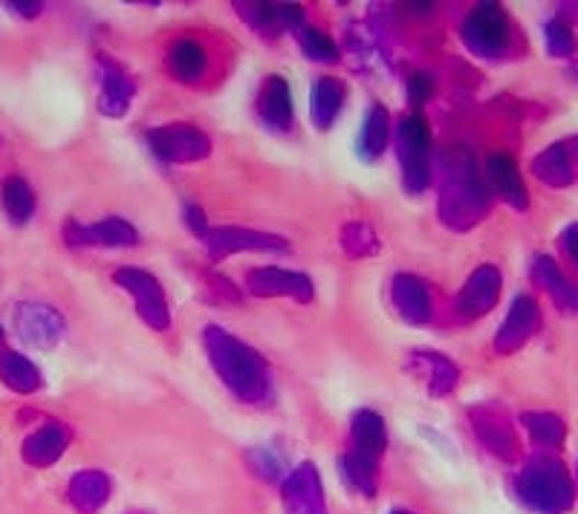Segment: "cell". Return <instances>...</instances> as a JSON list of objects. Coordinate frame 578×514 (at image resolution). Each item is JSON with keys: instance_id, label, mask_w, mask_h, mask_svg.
<instances>
[{"instance_id": "obj_1", "label": "cell", "mask_w": 578, "mask_h": 514, "mask_svg": "<svg viewBox=\"0 0 578 514\" xmlns=\"http://www.w3.org/2000/svg\"><path fill=\"white\" fill-rule=\"evenodd\" d=\"M203 344L214 373L235 399L243 404H263L270 399V370L258 350L214 324L203 330Z\"/></svg>"}, {"instance_id": "obj_2", "label": "cell", "mask_w": 578, "mask_h": 514, "mask_svg": "<svg viewBox=\"0 0 578 514\" xmlns=\"http://www.w3.org/2000/svg\"><path fill=\"white\" fill-rule=\"evenodd\" d=\"M489 191L475 171V159L466 148H452L443 157L440 185V220L454 231L475 229L489 214Z\"/></svg>"}, {"instance_id": "obj_3", "label": "cell", "mask_w": 578, "mask_h": 514, "mask_svg": "<svg viewBox=\"0 0 578 514\" xmlns=\"http://www.w3.org/2000/svg\"><path fill=\"white\" fill-rule=\"evenodd\" d=\"M518 498L535 514H564L576 503V489L558 459L539 457L518 477Z\"/></svg>"}, {"instance_id": "obj_4", "label": "cell", "mask_w": 578, "mask_h": 514, "mask_svg": "<svg viewBox=\"0 0 578 514\" xmlns=\"http://www.w3.org/2000/svg\"><path fill=\"white\" fill-rule=\"evenodd\" d=\"M396 157L403 165V189L411 197L422 194L428 189V180H431V165H428L431 130H428V122L422 119L420 113L405 116L396 127Z\"/></svg>"}, {"instance_id": "obj_5", "label": "cell", "mask_w": 578, "mask_h": 514, "mask_svg": "<svg viewBox=\"0 0 578 514\" xmlns=\"http://www.w3.org/2000/svg\"><path fill=\"white\" fill-rule=\"evenodd\" d=\"M460 35L468 53H475L477 58H500L512 44V24L503 7L484 3L475 12H468Z\"/></svg>"}, {"instance_id": "obj_6", "label": "cell", "mask_w": 578, "mask_h": 514, "mask_svg": "<svg viewBox=\"0 0 578 514\" xmlns=\"http://www.w3.org/2000/svg\"><path fill=\"white\" fill-rule=\"evenodd\" d=\"M145 142L151 148L154 157L166 165H189V162H200L212 153V142L200 127L189 125V122H174V125L151 127L145 134Z\"/></svg>"}, {"instance_id": "obj_7", "label": "cell", "mask_w": 578, "mask_h": 514, "mask_svg": "<svg viewBox=\"0 0 578 514\" xmlns=\"http://www.w3.org/2000/svg\"><path fill=\"white\" fill-rule=\"evenodd\" d=\"M113 284L134 298L136 312H139V318L151 330L166 333L168 327H171V309H168L166 289H162V284H159L151 272L136 270V266H122V270L113 272Z\"/></svg>"}, {"instance_id": "obj_8", "label": "cell", "mask_w": 578, "mask_h": 514, "mask_svg": "<svg viewBox=\"0 0 578 514\" xmlns=\"http://www.w3.org/2000/svg\"><path fill=\"white\" fill-rule=\"evenodd\" d=\"M203 243H206L212 261H223V258L238 252H286L290 249L286 240L277 235L240 229V226H217L208 231Z\"/></svg>"}, {"instance_id": "obj_9", "label": "cell", "mask_w": 578, "mask_h": 514, "mask_svg": "<svg viewBox=\"0 0 578 514\" xmlns=\"http://www.w3.org/2000/svg\"><path fill=\"white\" fill-rule=\"evenodd\" d=\"M64 240L67 245H104V249H127V245L139 243V231L122 217H104L99 222L67 220L64 222Z\"/></svg>"}, {"instance_id": "obj_10", "label": "cell", "mask_w": 578, "mask_h": 514, "mask_svg": "<svg viewBox=\"0 0 578 514\" xmlns=\"http://www.w3.org/2000/svg\"><path fill=\"white\" fill-rule=\"evenodd\" d=\"M246 289L258 298H293L298 304L313 301V281L304 272L277 270V266H263V270L249 272Z\"/></svg>"}, {"instance_id": "obj_11", "label": "cell", "mask_w": 578, "mask_h": 514, "mask_svg": "<svg viewBox=\"0 0 578 514\" xmlns=\"http://www.w3.org/2000/svg\"><path fill=\"white\" fill-rule=\"evenodd\" d=\"M15 330L30 347H56L64 335V318L58 309L47 304H21L15 309Z\"/></svg>"}, {"instance_id": "obj_12", "label": "cell", "mask_w": 578, "mask_h": 514, "mask_svg": "<svg viewBox=\"0 0 578 514\" xmlns=\"http://www.w3.org/2000/svg\"><path fill=\"white\" fill-rule=\"evenodd\" d=\"M281 503H284L286 514H327L321 477L313 462H304L286 477L284 489H281Z\"/></svg>"}, {"instance_id": "obj_13", "label": "cell", "mask_w": 578, "mask_h": 514, "mask_svg": "<svg viewBox=\"0 0 578 514\" xmlns=\"http://www.w3.org/2000/svg\"><path fill=\"white\" fill-rule=\"evenodd\" d=\"M539 324V304L532 301L530 295H518L515 301H512V307H509L507 318H503V324H500L498 335H495V353H498V356H509V353L521 350L523 344L535 335Z\"/></svg>"}, {"instance_id": "obj_14", "label": "cell", "mask_w": 578, "mask_h": 514, "mask_svg": "<svg viewBox=\"0 0 578 514\" xmlns=\"http://www.w3.org/2000/svg\"><path fill=\"white\" fill-rule=\"evenodd\" d=\"M500 289H503V275H500L498 266H491V263L477 266L457 295L460 316L484 318L486 312L495 309V304H498Z\"/></svg>"}, {"instance_id": "obj_15", "label": "cell", "mask_w": 578, "mask_h": 514, "mask_svg": "<svg viewBox=\"0 0 578 514\" xmlns=\"http://www.w3.org/2000/svg\"><path fill=\"white\" fill-rule=\"evenodd\" d=\"M390 301H394L399 318L413 327L428 324L431 316H434V304H431L428 284L422 277L408 275V272L394 277V284H390Z\"/></svg>"}, {"instance_id": "obj_16", "label": "cell", "mask_w": 578, "mask_h": 514, "mask_svg": "<svg viewBox=\"0 0 578 514\" xmlns=\"http://www.w3.org/2000/svg\"><path fill=\"white\" fill-rule=\"evenodd\" d=\"M258 116L270 130H290L295 122L293 90L284 76H267L258 93Z\"/></svg>"}, {"instance_id": "obj_17", "label": "cell", "mask_w": 578, "mask_h": 514, "mask_svg": "<svg viewBox=\"0 0 578 514\" xmlns=\"http://www.w3.org/2000/svg\"><path fill=\"white\" fill-rule=\"evenodd\" d=\"M67 445H70V427L61 425V422H44L35 434H30L24 439L21 457L30 466L47 468L64 457Z\"/></svg>"}, {"instance_id": "obj_18", "label": "cell", "mask_w": 578, "mask_h": 514, "mask_svg": "<svg viewBox=\"0 0 578 514\" xmlns=\"http://www.w3.org/2000/svg\"><path fill=\"white\" fill-rule=\"evenodd\" d=\"M486 180H489L491 191H495L507 206L518 208V212H523V208L530 206V194H526V185H523L515 159L512 157H507V153H491L489 162H486Z\"/></svg>"}, {"instance_id": "obj_19", "label": "cell", "mask_w": 578, "mask_h": 514, "mask_svg": "<svg viewBox=\"0 0 578 514\" xmlns=\"http://www.w3.org/2000/svg\"><path fill=\"white\" fill-rule=\"evenodd\" d=\"M411 367L417 370L426 388L431 396H449L454 393L460 381V370L457 364L452 362L443 353H434V350H417L411 356Z\"/></svg>"}, {"instance_id": "obj_20", "label": "cell", "mask_w": 578, "mask_h": 514, "mask_svg": "<svg viewBox=\"0 0 578 514\" xmlns=\"http://www.w3.org/2000/svg\"><path fill=\"white\" fill-rule=\"evenodd\" d=\"M350 436H353V445H350V454H356L362 459H371V462H379V457L388 448V431H385V420H382L376 411H356L353 413V422H350Z\"/></svg>"}, {"instance_id": "obj_21", "label": "cell", "mask_w": 578, "mask_h": 514, "mask_svg": "<svg viewBox=\"0 0 578 514\" xmlns=\"http://www.w3.org/2000/svg\"><path fill=\"white\" fill-rule=\"evenodd\" d=\"M240 12L254 30L267 35L304 26V9L298 3H240Z\"/></svg>"}, {"instance_id": "obj_22", "label": "cell", "mask_w": 578, "mask_h": 514, "mask_svg": "<svg viewBox=\"0 0 578 514\" xmlns=\"http://www.w3.org/2000/svg\"><path fill=\"white\" fill-rule=\"evenodd\" d=\"M472 420H475V431L477 436H480V443H484L491 454H498V457L503 459L515 457V431H512V425H509L503 413L486 404V408H475V411H472Z\"/></svg>"}, {"instance_id": "obj_23", "label": "cell", "mask_w": 578, "mask_h": 514, "mask_svg": "<svg viewBox=\"0 0 578 514\" xmlns=\"http://www.w3.org/2000/svg\"><path fill=\"white\" fill-rule=\"evenodd\" d=\"M136 95V84L134 79L127 76L125 70H120L116 64L104 61L102 70V84H99V113L111 116V119H120L125 116L131 102Z\"/></svg>"}, {"instance_id": "obj_24", "label": "cell", "mask_w": 578, "mask_h": 514, "mask_svg": "<svg viewBox=\"0 0 578 514\" xmlns=\"http://www.w3.org/2000/svg\"><path fill=\"white\" fill-rule=\"evenodd\" d=\"M67 498L79 514L102 512L104 503L111 500V480L99 468H84L70 480Z\"/></svg>"}, {"instance_id": "obj_25", "label": "cell", "mask_w": 578, "mask_h": 514, "mask_svg": "<svg viewBox=\"0 0 578 514\" xmlns=\"http://www.w3.org/2000/svg\"><path fill=\"white\" fill-rule=\"evenodd\" d=\"M348 99V88L341 79H318V84L313 88V99H309V119L318 130H330L333 122L339 119L341 107Z\"/></svg>"}, {"instance_id": "obj_26", "label": "cell", "mask_w": 578, "mask_h": 514, "mask_svg": "<svg viewBox=\"0 0 578 514\" xmlns=\"http://www.w3.org/2000/svg\"><path fill=\"white\" fill-rule=\"evenodd\" d=\"M532 277H535V284H539L558 307L567 309V312H578V286H573L570 281H567V275L558 270V263H555L553 258H535V263H532Z\"/></svg>"}, {"instance_id": "obj_27", "label": "cell", "mask_w": 578, "mask_h": 514, "mask_svg": "<svg viewBox=\"0 0 578 514\" xmlns=\"http://www.w3.org/2000/svg\"><path fill=\"white\" fill-rule=\"evenodd\" d=\"M208 58L206 49L200 47L194 38H180L171 44L168 49V70L174 76L177 81H183V84H194L206 76Z\"/></svg>"}, {"instance_id": "obj_28", "label": "cell", "mask_w": 578, "mask_h": 514, "mask_svg": "<svg viewBox=\"0 0 578 514\" xmlns=\"http://www.w3.org/2000/svg\"><path fill=\"white\" fill-rule=\"evenodd\" d=\"M390 139V113L385 104H373L371 111H367L365 122H362V130H359L356 139V153L365 162H373V159H379L382 151L388 148Z\"/></svg>"}, {"instance_id": "obj_29", "label": "cell", "mask_w": 578, "mask_h": 514, "mask_svg": "<svg viewBox=\"0 0 578 514\" xmlns=\"http://www.w3.org/2000/svg\"><path fill=\"white\" fill-rule=\"evenodd\" d=\"M532 174L549 189H567L576 180L570 148L567 145H549L547 151H541L539 157L532 159Z\"/></svg>"}, {"instance_id": "obj_30", "label": "cell", "mask_w": 578, "mask_h": 514, "mask_svg": "<svg viewBox=\"0 0 578 514\" xmlns=\"http://www.w3.org/2000/svg\"><path fill=\"white\" fill-rule=\"evenodd\" d=\"M0 381H3L9 390H15V393L21 396L35 393V390H41V385H44L38 367L26 356L15 353V350H3V353H0Z\"/></svg>"}, {"instance_id": "obj_31", "label": "cell", "mask_w": 578, "mask_h": 514, "mask_svg": "<svg viewBox=\"0 0 578 514\" xmlns=\"http://www.w3.org/2000/svg\"><path fill=\"white\" fill-rule=\"evenodd\" d=\"M0 206H3L9 220L24 226L35 214V191H32V185L24 176H9L0 185Z\"/></svg>"}, {"instance_id": "obj_32", "label": "cell", "mask_w": 578, "mask_h": 514, "mask_svg": "<svg viewBox=\"0 0 578 514\" xmlns=\"http://www.w3.org/2000/svg\"><path fill=\"white\" fill-rule=\"evenodd\" d=\"M521 422L530 431L532 439L544 445V448H558L564 443V436H567V427L555 413H523Z\"/></svg>"}, {"instance_id": "obj_33", "label": "cell", "mask_w": 578, "mask_h": 514, "mask_svg": "<svg viewBox=\"0 0 578 514\" xmlns=\"http://www.w3.org/2000/svg\"><path fill=\"white\" fill-rule=\"evenodd\" d=\"M341 249L348 258H371L379 252V238L367 222H348L341 229Z\"/></svg>"}, {"instance_id": "obj_34", "label": "cell", "mask_w": 578, "mask_h": 514, "mask_svg": "<svg viewBox=\"0 0 578 514\" xmlns=\"http://www.w3.org/2000/svg\"><path fill=\"white\" fill-rule=\"evenodd\" d=\"M341 475L356 491H362L365 498L376 494V462L371 459H362L356 454H344L341 457Z\"/></svg>"}, {"instance_id": "obj_35", "label": "cell", "mask_w": 578, "mask_h": 514, "mask_svg": "<svg viewBox=\"0 0 578 514\" xmlns=\"http://www.w3.org/2000/svg\"><path fill=\"white\" fill-rule=\"evenodd\" d=\"M298 44H302V53L309 58V61L318 64H336L339 61V47H336L330 35L318 30V26H307L304 24L298 30Z\"/></svg>"}, {"instance_id": "obj_36", "label": "cell", "mask_w": 578, "mask_h": 514, "mask_svg": "<svg viewBox=\"0 0 578 514\" xmlns=\"http://www.w3.org/2000/svg\"><path fill=\"white\" fill-rule=\"evenodd\" d=\"M544 44H547V53L553 58H570L576 56V35H573V30L564 21H549L547 26H544Z\"/></svg>"}, {"instance_id": "obj_37", "label": "cell", "mask_w": 578, "mask_h": 514, "mask_svg": "<svg viewBox=\"0 0 578 514\" xmlns=\"http://www.w3.org/2000/svg\"><path fill=\"white\" fill-rule=\"evenodd\" d=\"M437 93V79L431 72H413L411 79H408V102L413 107H422L434 99Z\"/></svg>"}, {"instance_id": "obj_38", "label": "cell", "mask_w": 578, "mask_h": 514, "mask_svg": "<svg viewBox=\"0 0 578 514\" xmlns=\"http://www.w3.org/2000/svg\"><path fill=\"white\" fill-rule=\"evenodd\" d=\"M183 222H185V229H189L191 235H194V238H200V240H206V235L212 231V226H208L203 208L194 206V203H189V206L183 208Z\"/></svg>"}, {"instance_id": "obj_39", "label": "cell", "mask_w": 578, "mask_h": 514, "mask_svg": "<svg viewBox=\"0 0 578 514\" xmlns=\"http://www.w3.org/2000/svg\"><path fill=\"white\" fill-rule=\"evenodd\" d=\"M249 462H252V468L258 471V475H263L267 480H275L277 477V459L270 457V452H263V448H254V452H249Z\"/></svg>"}, {"instance_id": "obj_40", "label": "cell", "mask_w": 578, "mask_h": 514, "mask_svg": "<svg viewBox=\"0 0 578 514\" xmlns=\"http://www.w3.org/2000/svg\"><path fill=\"white\" fill-rule=\"evenodd\" d=\"M562 245L564 252H567V258L578 266V222H573V226H567V229L562 231Z\"/></svg>"}, {"instance_id": "obj_41", "label": "cell", "mask_w": 578, "mask_h": 514, "mask_svg": "<svg viewBox=\"0 0 578 514\" xmlns=\"http://www.w3.org/2000/svg\"><path fill=\"white\" fill-rule=\"evenodd\" d=\"M7 9L12 12V15H21V18H38L41 9H44V3H18V0H9Z\"/></svg>"}, {"instance_id": "obj_42", "label": "cell", "mask_w": 578, "mask_h": 514, "mask_svg": "<svg viewBox=\"0 0 578 514\" xmlns=\"http://www.w3.org/2000/svg\"><path fill=\"white\" fill-rule=\"evenodd\" d=\"M567 148H570V153H573V157L578 159V136H576V139H573L570 145H567Z\"/></svg>"}, {"instance_id": "obj_43", "label": "cell", "mask_w": 578, "mask_h": 514, "mask_svg": "<svg viewBox=\"0 0 578 514\" xmlns=\"http://www.w3.org/2000/svg\"><path fill=\"white\" fill-rule=\"evenodd\" d=\"M394 514H411V512H394Z\"/></svg>"}, {"instance_id": "obj_44", "label": "cell", "mask_w": 578, "mask_h": 514, "mask_svg": "<svg viewBox=\"0 0 578 514\" xmlns=\"http://www.w3.org/2000/svg\"><path fill=\"white\" fill-rule=\"evenodd\" d=\"M0 335H3V330H0Z\"/></svg>"}]
</instances>
